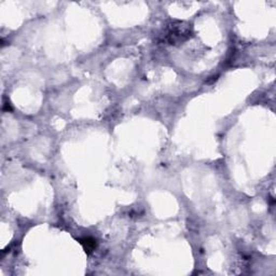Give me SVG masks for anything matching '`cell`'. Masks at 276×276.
<instances>
[{"instance_id": "1", "label": "cell", "mask_w": 276, "mask_h": 276, "mask_svg": "<svg viewBox=\"0 0 276 276\" xmlns=\"http://www.w3.org/2000/svg\"><path fill=\"white\" fill-rule=\"evenodd\" d=\"M191 36V27L183 22L172 23L165 34V40L170 44H178L186 41Z\"/></svg>"}, {"instance_id": "2", "label": "cell", "mask_w": 276, "mask_h": 276, "mask_svg": "<svg viewBox=\"0 0 276 276\" xmlns=\"http://www.w3.org/2000/svg\"><path fill=\"white\" fill-rule=\"evenodd\" d=\"M80 243L83 245V248L86 252H92L96 247V241L92 238H84L80 240Z\"/></svg>"}]
</instances>
